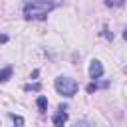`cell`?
<instances>
[{
    "instance_id": "6da1fadb",
    "label": "cell",
    "mask_w": 127,
    "mask_h": 127,
    "mask_svg": "<svg viewBox=\"0 0 127 127\" xmlns=\"http://www.w3.org/2000/svg\"><path fill=\"white\" fill-rule=\"evenodd\" d=\"M56 8L54 2H44V0H34L24 4V18L26 20H44L52 10Z\"/></svg>"
},
{
    "instance_id": "7a4b0ae2",
    "label": "cell",
    "mask_w": 127,
    "mask_h": 127,
    "mask_svg": "<svg viewBox=\"0 0 127 127\" xmlns=\"http://www.w3.org/2000/svg\"><path fill=\"white\" fill-rule=\"evenodd\" d=\"M54 85H56V91H58L60 95H65V97H71V95H75V91H77V83H75V79H71V77L60 75Z\"/></svg>"
},
{
    "instance_id": "3957f363",
    "label": "cell",
    "mask_w": 127,
    "mask_h": 127,
    "mask_svg": "<svg viewBox=\"0 0 127 127\" xmlns=\"http://www.w3.org/2000/svg\"><path fill=\"white\" fill-rule=\"evenodd\" d=\"M103 75V65H101V62L99 60H91V64H89V77L91 79H99Z\"/></svg>"
},
{
    "instance_id": "277c9868",
    "label": "cell",
    "mask_w": 127,
    "mask_h": 127,
    "mask_svg": "<svg viewBox=\"0 0 127 127\" xmlns=\"http://www.w3.org/2000/svg\"><path fill=\"white\" fill-rule=\"evenodd\" d=\"M67 121V113L64 111V107H60V113H56L54 115V119H52V123H54V127H64V123Z\"/></svg>"
},
{
    "instance_id": "5b68a950",
    "label": "cell",
    "mask_w": 127,
    "mask_h": 127,
    "mask_svg": "<svg viewBox=\"0 0 127 127\" xmlns=\"http://www.w3.org/2000/svg\"><path fill=\"white\" fill-rule=\"evenodd\" d=\"M36 103H38V109L44 113V111H46V107H48V99H46L44 95H40V97L36 99Z\"/></svg>"
},
{
    "instance_id": "8992f818",
    "label": "cell",
    "mask_w": 127,
    "mask_h": 127,
    "mask_svg": "<svg viewBox=\"0 0 127 127\" xmlns=\"http://www.w3.org/2000/svg\"><path fill=\"white\" fill-rule=\"evenodd\" d=\"M10 75H12V67L8 65V67H4V69L0 71V81H8V79H10Z\"/></svg>"
},
{
    "instance_id": "52a82bcc",
    "label": "cell",
    "mask_w": 127,
    "mask_h": 127,
    "mask_svg": "<svg viewBox=\"0 0 127 127\" xmlns=\"http://www.w3.org/2000/svg\"><path fill=\"white\" fill-rule=\"evenodd\" d=\"M99 87H107V81H105V83H95V81H93V83H89V85H87V91H89V93H93V91H95V89H99Z\"/></svg>"
},
{
    "instance_id": "ba28073f",
    "label": "cell",
    "mask_w": 127,
    "mask_h": 127,
    "mask_svg": "<svg viewBox=\"0 0 127 127\" xmlns=\"http://www.w3.org/2000/svg\"><path fill=\"white\" fill-rule=\"evenodd\" d=\"M10 117H12V121L16 123V127H22V125H24V119H22L20 115H16V113H10Z\"/></svg>"
},
{
    "instance_id": "9c48e42d",
    "label": "cell",
    "mask_w": 127,
    "mask_h": 127,
    "mask_svg": "<svg viewBox=\"0 0 127 127\" xmlns=\"http://www.w3.org/2000/svg\"><path fill=\"white\" fill-rule=\"evenodd\" d=\"M73 127H93V125H91L89 121H77V123H75Z\"/></svg>"
},
{
    "instance_id": "30bf717a",
    "label": "cell",
    "mask_w": 127,
    "mask_h": 127,
    "mask_svg": "<svg viewBox=\"0 0 127 127\" xmlns=\"http://www.w3.org/2000/svg\"><path fill=\"white\" fill-rule=\"evenodd\" d=\"M105 4H107V6H123V2H111V0H107Z\"/></svg>"
},
{
    "instance_id": "8fae6325",
    "label": "cell",
    "mask_w": 127,
    "mask_h": 127,
    "mask_svg": "<svg viewBox=\"0 0 127 127\" xmlns=\"http://www.w3.org/2000/svg\"><path fill=\"white\" fill-rule=\"evenodd\" d=\"M26 89H40V83H34V85H26Z\"/></svg>"
},
{
    "instance_id": "7c38bea8",
    "label": "cell",
    "mask_w": 127,
    "mask_h": 127,
    "mask_svg": "<svg viewBox=\"0 0 127 127\" xmlns=\"http://www.w3.org/2000/svg\"><path fill=\"white\" fill-rule=\"evenodd\" d=\"M6 40H8V36H4V34H2V36H0V42H6Z\"/></svg>"
},
{
    "instance_id": "4fadbf2b",
    "label": "cell",
    "mask_w": 127,
    "mask_h": 127,
    "mask_svg": "<svg viewBox=\"0 0 127 127\" xmlns=\"http://www.w3.org/2000/svg\"><path fill=\"white\" fill-rule=\"evenodd\" d=\"M123 38H125V40H127V28H125V32H123Z\"/></svg>"
}]
</instances>
